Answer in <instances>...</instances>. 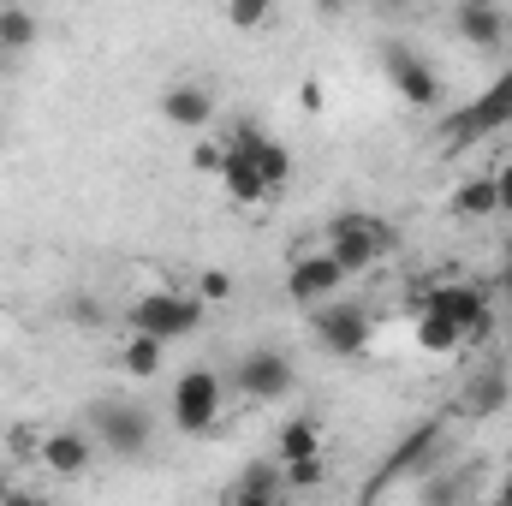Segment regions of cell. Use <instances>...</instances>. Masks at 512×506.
I'll list each match as a JSON object with an SVG mask.
<instances>
[{
  "label": "cell",
  "mask_w": 512,
  "mask_h": 506,
  "mask_svg": "<svg viewBox=\"0 0 512 506\" xmlns=\"http://www.w3.org/2000/svg\"><path fill=\"white\" fill-rule=\"evenodd\" d=\"M316 453H322V423L310 411H292L280 423V435H274V459L292 465V459H316Z\"/></svg>",
  "instance_id": "cell-19"
},
{
  "label": "cell",
  "mask_w": 512,
  "mask_h": 506,
  "mask_svg": "<svg viewBox=\"0 0 512 506\" xmlns=\"http://www.w3.org/2000/svg\"><path fill=\"white\" fill-rule=\"evenodd\" d=\"M459 126H512V66L495 78V90H489V96H483Z\"/></svg>",
  "instance_id": "cell-21"
},
{
  "label": "cell",
  "mask_w": 512,
  "mask_h": 506,
  "mask_svg": "<svg viewBox=\"0 0 512 506\" xmlns=\"http://www.w3.org/2000/svg\"><path fill=\"white\" fill-rule=\"evenodd\" d=\"M274 12H280V0H221V18H227L239 36H262V30L274 24Z\"/></svg>",
  "instance_id": "cell-23"
},
{
  "label": "cell",
  "mask_w": 512,
  "mask_h": 506,
  "mask_svg": "<svg viewBox=\"0 0 512 506\" xmlns=\"http://www.w3.org/2000/svg\"><path fill=\"white\" fill-rule=\"evenodd\" d=\"M435 453H441V423H417L405 441H393V447H387V465H382V477L370 483V501H376L382 489H393L405 471H423Z\"/></svg>",
  "instance_id": "cell-14"
},
{
  "label": "cell",
  "mask_w": 512,
  "mask_h": 506,
  "mask_svg": "<svg viewBox=\"0 0 512 506\" xmlns=\"http://www.w3.org/2000/svg\"><path fill=\"white\" fill-rule=\"evenodd\" d=\"M114 364H120V376H131V381L161 376V364H167V340H155V334H137V328H126V340L114 346Z\"/></svg>",
  "instance_id": "cell-16"
},
{
  "label": "cell",
  "mask_w": 512,
  "mask_h": 506,
  "mask_svg": "<svg viewBox=\"0 0 512 506\" xmlns=\"http://www.w3.org/2000/svg\"><path fill=\"white\" fill-rule=\"evenodd\" d=\"M495 506H512V477L507 483H495Z\"/></svg>",
  "instance_id": "cell-29"
},
{
  "label": "cell",
  "mask_w": 512,
  "mask_h": 506,
  "mask_svg": "<svg viewBox=\"0 0 512 506\" xmlns=\"http://www.w3.org/2000/svg\"><path fill=\"white\" fill-rule=\"evenodd\" d=\"M417 346L435 352V358H453V352H465V334L453 322H441L435 310H417Z\"/></svg>",
  "instance_id": "cell-22"
},
{
  "label": "cell",
  "mask_w": 512,
  "mask_h": 506,
  "mask_svg": "<svg viewBox=\"0 0 512 506\" xmlns=\"http://www.w3.org/2000/svg\"><path fill=\"white\" fill-rule=\"evenodd\" d=\"M221 161H227V137H209V131H197V143H191V167L221 179Z\"/></svg>",
  "instance_id": "cell-25"
},
{
  "label": "cell",
  "mask_w": 512,
  "mask_h": 506,
  "mask_svg": "<svg viewBox=\"0 0 512 506\" xmlns=\"http://www.w3.org/2000/svg\"><path fill=\"white\" fill-rule=\"evenodd\" d=\"M292 185V149L274 137V131L256 126H233L227 131V161H221V191L245 209L274 203L280 191Z\"/></svg>",
  "instance_id": "cell-1"
},
{
  "label": "cell",
  "mask_w": 512,
  "mask_h": 506,
  "mask_svg": "<svg viewBox=\"0 0 512 506\" xmlns=\"http://www.w3.org/2000/svg\"><path fill=\"white\" fill-rule=\"evenodd\" d=\"M96 453H102V447H96L90 423H72V429H48V435L36 441V453H30V459H36L42 471H54V477H66V483H72V477H84V471L96 465Z\"/></svg>",
  "instance_id": "cell-11"
},
{
  "label": "cell",
  "mask_w": 512,
  "mask_h": 506,
  "mask_svg": "<svg viewBox=\"0 0 512 506\" xmlns=\"http://www.w3.org/2000/svg\"><path fill=\"white\" fill-rule=\"evenodd\" d=\"M161 120L173 131H185V137H197V131H209L221 120V96H215V84H203V78H173L167 90H161Z\"/></svg>",
  "instance_id": "cell-10"
},
{
  "label": "cell",
  "mask_w": 512,
  "mask_h": 506,
  "mask_svg": "<svg viewBox=\"0 0 512 506\" xmlns=\"http://www.w3.org/2000/svg\"><path fill=\"white\" fill-rule=\"evenodd\" d=\"M221 411H227V381H221V370L191 364V370L173 376V387H167V423L179 435H191V441L209 435L221 423Z\"/></svg>",
  "instance_id": "cell-2"
},
{
  "label": "cell",
  "mask_w": 512,
  "mask_h": 506,
  "mask_svg": "<svg viewBox=\"0 0 512 506\" xmlns=\"http://www.w3.org/2000/svg\"><path fill=\"white\" fill-rule=\"evenodd\" d=\"M447 215H453V221H495V215H501L495 173H471L465 185H453V197H447Z\"/></svg>",
  "instance_id": "cell-17"
},
{
  "label": "cell",
  "mask_w": 512,
  "mask_h": 506,
  "mask_svg": "<svg viewBox=\"0 0 512 506\" xmlns=\"http://www.w3.org/2000/svg\"><path fill=\"white\" fill-rule=\"evenodd\" d=\"M322 483H328V459H322V453H316V459H292V465H286V489H292V495L322 489Z\"/></svg>",
  "instance_id": "cell-24"
},
{
  "label": "cell",
  "mask_w": 512,
  "mask_h": 506,
  "mask_svg": "<svg viewBox=\"0 0 512 506\" xmlns=\"http://www.w3.org/2000/svg\"><path fill=\"white\" fill-rule=\"evenodd\" d=\"M298 108H304V114H322V84H316V78L298 90Z\"/></svg>",
  "instance_id": "cell-28"
},
{
  "label": "cell",
  "mask_w": 512,
  "mask_h": 506,
  "mask_svg": "<svg viewBox=\"0 0 512 506\" xmlns=\"http://www.w3.org/2000/svg\"><path fill=\"white\" fill-rule=\"evenodd\" d=\"M233 387H239V399H251V405H280V399L298 393V364H292L280 346H251V352L233 364Z\"/></svg>",
  "instance_id": "cell-7"
},
{
  "label": "cell",
  "mask_w": 512,
  "mask_h": 506,
  "mask_svg": "<svg viewBox=\"0 0 512 506\" xmlns=\"http://www.w3.org/2000/svg\"><path fill=\"white\" fill-rule=\"evenodd\" d=\"M316 6H322V12H340V6H346V0H316Z\"/></svg>",
  "instance_id": "cell-30"
},
{
  "label": "cell",
  "mask_w": 512,
  "mask_h": 506,
  "mask_svg": "<svg viewBox=\"0 0 512 506\" xmlns=\"http://www.w3.org/2000/svg\"><path fill=\"white\" fill-rule=\"evenodd\" d=\"M286 495L292 489H286V465L280 459H251L239 471V483L227 489V501H239V506H280Z\"/></svg>",
  "instance_id": "cell-15"
},
{
  "label": "cell",
  "mask_w": 512,
  "mask_h": 506,
  "mask_svg": "<svg viewBox=\"0 0 512 506\" xmlns=\"http://www.w3.org/2000/svg\"><path fill=\"white\" fill-rule=\"evenodd\" d=\"M507 6L501 0H459L453 6V36L471 48V54H501L507 48Z\"/></svg>",
  "instance_id": "cell-13"
},
{
  "label": "cell",
  "mask_w": 512,
  "mask_h": 506,
  "mask_svg": "<svg viewBox=\"0 0 512 506\" xmlns=\"http://www.w3.org/2000/svg\"><path fill=\"white\" fill-rule=\"evenodd\" d=\"M507 48H512V18H507Z\"/></svg>",
  "instance_id": "cell-32"
},
{
  "label": "cell",
  "mask_w": 512,
  "mask_h": 506,
  "mask_svg": "<svg viewBox=\"0 0 512 506\" xmlns=\"http://www.w3.org/2000/svg\"><path fill=\"white\" fill-rule=\"evenodd\" d=\"M197 298H203V304H227V298H233V274H227V268H203V274H197Z\"/></svg>",
  "instance_id": "cell-26"
},
{
  "label": "cell",
  "mask_w": 512,
  "mask_h": 506,
  "mask_svg": "<svg viewBox=\"0 0 512 506\" xmlns=\"http://www.w3.org/2000/svg\"><path fill=\"white\" fill-rule=\"evenodd\" d=\"M507 399H512L507 370H477V376L465 381V393H459V411L465 417H495V411H507Z\"/></svg>",
  "instance_id": "cell-18"
},
{
  "label": "cell",
  "mask_w": 512,
  "mask_h": 506,
  "mask_svg": "<svg viewBox=\"0 0 512 506\" xmlns=\"http://www.w3.org/2000/svg\"><path fill=\"white\" fill-rule=\"evenodd\" d=\"M382 72H387V84H393V96H399L405 108H417V114H435L441 96H447L441 72H435L411 42H387L382 48Z\"/></svg>",
  "instance_id": "cell-8"
},
{
  "label": "cell",
  "mask_w": 512,
  "mask_h": 506,
  "mask_svg": "<svg viewBox=\"0 0 512 506\" xmlns=\"http://www.w3.org/2000/svg\"><path fill=\"white\" fill-rule=\"evenodd\" d=\"M417 310H435L441 322H453V328L465 334V346H471V340H483V334L495 328V298H489L477 280H435V286H429V298H423Z\"/></svg>",
  "instance_id": "cell-6"
},
{
  "label": "cell",
  "mask_w": 512,
  "mask_h": 506,
  "mask_svg": "<svg viewBox=\"0 0 512 506\" xmlns=\"http://www.w3.org/2000/svg\"><path fill=\"white\" fill-rule=\"evenodd\" d=\"M322 251L334 256L346 274H364V268H376L393 251V233H387L382 215H370V209H340L328 221V233H322Z\"/></svg>",
  "instance_id": "cell-4"
},
{
  "label": "cell",
  "mask_w": 512,
  "mask_h": 506,
  "mask_svg": "<svg viewBox=\"0 0 512 506\" xmlns=\"http://www.w3.org/2000/svg\"><path fill=\"white\" fill-rule=\"evenodd\" d=\"M310 334H316V346H322L328 358H364V352H370V334H376V316H370L364 304L328 298V304H316Z\"/></svg>",
  "instance_id": "cell-9"
},
{
  "label": "cell",
  "mask_w": 512,
  "mask_h": 506,
  "mask_svg": "<svg viewBox=\"0 0 512 506\" xmlns=\"http://www.w3.org/2000/svg\"><path fill=\"white\" fill-rule=\"evenodd\" d=\"M84 423H90L96 447L114 453V459H143L149 441H155V417L137 399H90L84 405Z\"/></svg>",
  "instance_id": "cell-3"
},
{
  "label": "cell",
  "mask_w": 512,
  "mask_h": 506,
  "mask_svg": "<svg viewBox=\"0 0 512 506\" xmlns=\"http://www.w3.org/2000/svg\"><path fill=\"white\" fill-rule=\"evenodd\" d=\"M346 280H352V274H346L328 251H304L292 268H286V292H292V304H304V310H316V304L340 298V286H346Z\"/></svg>",
  "instance_id": "cell-12"
},
{
  "label": "cell",
  "mask_w": 512,
  "mask_h": 506,
  "mask_svg": "<svg viewBox=\"0 0 512 506\" xmlns=\"http://www.w3.org/2000/svg\"><path fill=\"white\" fill-rule=\"evenodd\" d=\"M36 36H42V18H36L24 0H0V54L18 60V54L36 48Z\"/></svg>",
  "instance_id": "cell-20"
},
{
  "label": "cell",
  "mask_w": 512,
  "mask_h": 506,
  "mask_svg": "<svg viewBox=\"0 0 512 506\" xmlns=\"http://www.w3.org/2000/svg\"><path fill=\"white\" fill-rule=\"evenodd\" d=\"M203 316H209V304L197 298V292H173V286H161V292H143V298H131L126 304V328L137 334H155V340H185V334H197L203 328Z\"/></svg>",
  "instance_id": "cell-5"
},
{
  "label": "cell",
  "mask_w": 512,
  "mask_h": 506,
  "mask_svg": "<svg viewBox=\"0 0 512 506\" xmlns=\"http://www.w3.org/2000/svg\"><path fill=\"white\" fill-rule=\"evenodd\" d=\"M382 6H411V0H382Z\"/></svg>",
  "instance_id": "cell-31"
},
{
  "label": "cell",
  "mask_w": 512,
  "mask_h": 506,
  "mask_svg": "<svg viewBox=\"0 0 512 506\" xmlns=\"http://www.w3.org/2000/svg\"><path fill=\"white\" fill-rule=\"evenodd\" d=\"M495 197H501V215H512V161L495 167Z\"/></svg>",
  "instance_id": "cell-27"
}]
</instances>
